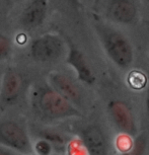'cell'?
<instances>
[{"mask_svg":"<svg viewBox=\"0 0 149 155\" xmlns=\"http://www.w3.org/2000/svg\"><path fill=\"white\" fill-rule=\"evenodd\" d=\"M31 102L37 115L48 121L81 116L74 104L66 101L49 84L34 86L31 92Z\"/></svg>","mask_w":149,"mask_h":155,"instance_id":"6da1fadb","label":"cell"},{"mask_svg":"<svg viewBox=\"0 0 149 155\" xmlns=\"http://www.w3.org/2000/svg\"><path fill=\"white\" fill-rule=\"evenodd\" d=\"M0 146L22 155H33L34 144L27 129L14 120L0 121Z\"/></svg>","mask_w":149,"mask_h":155,"instance_id":"7a4b0ae2","label":"cell"},{"mask_svg":"<svg viewBox=\"0 0 149 155\" xmlns=\"http://www.w3.org/2000/svg\"><path fill=\"white\" fill-rule=\"evenodd\" d=\"M104 50L117 65L127 68L133 61V51L128 40L123 35L114 30H103L101 31Z\"/></svg>","mask_w":149,"mask_h":155,"instance_id":"3957f363","label":"cell"},{"mask_svg":"<svg viewBox=\"0 0 149 155\" xmlns=\"http://www.w3.org/2000/svg\"><path fill=\"white\" fill-rule=\"evenodd\" d=\"M31 55L37 62L52 63L59 60L65 52V45L59 36L45 34L31 44Z\"/></svg>","mask_w":149,"mask_h":155,"instance_id":"277c9868","label":"cell"},{"mask_svg":"<svg viewBox=\"0 0 149 155\" xmlns=\"http://www.w3.org/2000/svg\"><path fill=\"white\" fill-rule=\"evenodd\" d=\"M23 79L14 69H7L0 79V101L4 104H12L19 97L22 90Z\"/></svg>","mask_w":149,"mask_h":155,"instance_id":"5b68a950","label":"cell"},{"mask_svg":"<svg viewBox=\"0 0 149 155\" xmlns=\"http://www.w3.org/2000/svg\"><path fill=\"white\" fill-rule=\"evenodd\" d=\"M49 85L57 91L66 101L72 104H78L80 102V92L74 83L67 76L59 72H53L49 75Z\"/></svg>","mask_w":149,"mask_h":155,"instance_id":"8992f818","label":"cell"},{"mask_svg":"<svg viewBox=\"0 0 149 155\" xmlns=\"http://www.w3.org/2000/svg\"><path fill=\"white\" fill-rule=\"evenodd\" d=\"M48 9V0H30L23 8L20 20L27 28H37L42 25Z\"/></svg>","mask_w":149,"mask_h":155,"instance_id":"52a82bcc","label":"cell"},{"mask_svg":"<svg viewBox=\"0 0 149 155\" xmlns=\"http://www.w3.org/2000/svg\"><path fill=\"white\" fill-rule=\"evenodd\" d=\"M83 144L89 155H107V144L101 129L89 126L82 133Z\"/></svg>","mask_w":149,"mask_h":155,"instance_id":"ba28073f","label":"cell"},{"mask_svg":"<svg viewBox=\"0 0 149 155\" xmlns=\"http://www.w3.org/2000/svg\"><path fill=\"white\" fill-rule=\"evenodd\" d=\"M67 63L76 71L78 78L85 83H92L94 81V75L89 68L83 54L78 49L71 46L67 55Z\"/></svg>","mask_w":149,"mask_h":155,"instance_id":"9c48e42d","label":"cell"},{"mask_svg":"<svg viewBox=\"0 0 149 155\" xmlns=\"http://www.w3.org/2000/svg\"><path fill=\"white\" fill-rule=\"evenodd\" d=\"M110 110L114 121L118 127L126 133L135 132V123L129 109L123 102L115 101L110 104Z\"/></svg>","mask_w":149,"mask_h":155,"instance_id":"30bf717a","label":"cell"},{"mask_svg":"<svg viewBox=\"0 0 149 155\" xmlns=\"http://www.w3.org/2000/svg\"><path fill=\"white\" fill-rule=\"evenodd\" d=\"M109 12L117 21L130 23L136 16V7L130 0H114L110 6Z\"/></svg>","mask_w":149,"mask_h":155,"instance_id":"8fae6325","label":"cell"},{"mask_svg":"<svg viewBox=\"0 0 149 155\" xmlns=\"http://www.w3.org/2000/svg\"><path fill=\"white\" fill-rule=\"evenodd\" d=\"M147 76L144 73L139 71V70H132L129 74H128V84L133 89L140 90L147 85Z\"/></svg>","mask_w":149,"mask_h":155,"instance_id":"7c38bea8","label":"cell"},{"mask_svg":"<svg viewBox=\"0 0 149 155\" xmlns=\"http://www.w3.org/2000/svg\"><path fill=\"white\" fill-rule=\"evenodd\" d=\"M11 44L6 37L0 35V61L5 59L10 53Z\"/></svg>","mask_w":149,"mask_h":155,"instance_id":"4fadbf2b","label":"cell"},{"mask_svg":"<svg viewBox=\"0 0 149 155\" xmlns=\"http://www.w3.org/2000/svg\"><path fill=\"white\" fill-rule=\"evenodd\" d=\"M51 151V145L45 140H40L34 144V152H37L40 155H48Z\"/></svg>","mask_w":149,"mask_h":155,"instance_id":"5bb4252c","label":"cell"},{"mask_svg":"<svg viewBox=\"0 0 149 155\" xmlns=\"http://www.w3.org/2000/svg\"><path fill=\"white\" fill-rule=\"evenodd\" d=\"M0 155H14V152L0 146Z\"/></svg>","mask_w":149,"mask_h":155,"instance_id":"9a60e30c","label":"cell"},{"mask_svg":"<svg viewBox=\"0 0 149 155\" xmlns=\"http://www.w3.org/2000/svg\"><path fill=\"white\" fill-rule=\"evenodd\" d=\"M147 83H148V90H147V109L149 112V78H147Z\"/></svg>","mask_w":149,"mask_h":155,"instance_id":"2e32d148","label":"cell"},{"mask_svg":"<svg viewBox=\"0 0 149 155\" xmlns=\"http://www.w3.org/2000/svg\"><path fill=\"white\" fill-rule=\"evenodd\" d=\"M71 1H72L74 4H77V3H78V0H71Z\"/></svg>","mask_w":149,"mask_h":155,"instance_id":"e0dca14e","label":"cell"},{"mask_svg":"<svg viewBox=\"0 0 149 155\" xmlns=\"http://www.w3.org/2000/svg\"><path fill=\"white\" fill-rule=\"evenodd\" d=\"M6 1H7V2H9V3H10V2L12 1V0H6Z\"/></svg>","mask_w":149,"mask_h":155,"instance_id":"ac0fdd59","label":"cell"},{"mask_svg":"<svg viewBox=\"0 0 149 155\" xmlns=\"http://www.w3.org/2000/svg\"><path fill=\"white\" fill-rule=\"evenodd\" d=\"M147 1H148V2H149V0H147Z\"/></svg>","mask_w":149,"mask_h":155,"instance_id":"d6986e66","label":"cell"}]
</instances>
